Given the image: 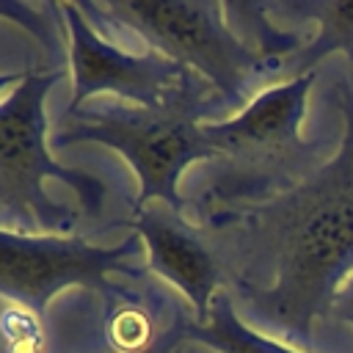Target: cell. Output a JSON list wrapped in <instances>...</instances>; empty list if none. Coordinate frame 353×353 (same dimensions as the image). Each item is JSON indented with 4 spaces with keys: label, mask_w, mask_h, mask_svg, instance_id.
Returning <instances> with one entry per match:
<instances>
[{
    "label": "cell",
    "mask_w": 353,
    "mask_h": 353,
    "mask_svg": "<svg viewBox=\"0 0 353 353\" xmlns=\"http://www.w3.org/2000/svg\"><path fill=\"white\" fill-rule=\"evenodd\" d=\"M135 254V237L105 248L74 234H22L0 229V295L44 317L50 301L63 287L83 284L108 295V273L127 270Z\"/></svg>",
    "instance_id": "6"
},
{
    "label": "cell",
    "mask_w": 353,
    "mask_h": 353,
    "mask_svg": "<svg viewBox=\"0 0 353 353\" xmlns=\"http://www.w3.org/2000/svg\"><path fill=\"white\" fill-rule=\"evenodd\" d=\"M0 17L25 28L36 41H50V30H47V22L41 17V8L33 6V3H19V0H0Z\"/></svg>",
    "instance_id": "11"
},
{
    "label": "cell",
    "mask_w": 353,
    "mask_h": 353,
    "mask_svg": "<svg viewBox=\"0 0 353 353\" xmlns=\"http://www.w3.org/2000/svg\"><path fill=\"white\" fill-rule=\"evenodd\" d=\"M127 223L149 251V270L176 287L190 303L193 323L204 325L210 320L215 292L226 284L223 268L204 237V229L188 223L163 201H152L143 210L130 212Z\"/></svg>",
    "instance_id": "8"
},
{
    "label": "cell",
    "mask_w": 353,
    "mask_h": 353,
    "mask_svg": "<svg viewBox=\"0 0 353 353\" xmlns=\"http://www.w3.org/2000/svg\"><path fill=\"white\" fill-rule=\"evenodd\" d=\"M345 132L295 188L201 229L245 312L279 342L312 353L314 323L353 273V74L336 83Z\"/></svg>",
    "instance_id": "1"
},
{
    "label": "cell",
    "mask_w": 353,
    "mask_h": 353,
    "mask_svg": "<svg viewBox=\"0 0 353 353\" xmlns=\"http://www.w3.org/2000/svg\"><path fill=\"white\" fill-rule=\"evenodd\" d=\"M25 74H28V72H25ZM25 74H22V72H6V74H0V94H3L6 88L19 85V83L25 80Z\"/></svg>",
    "instance_id": "14"
},
{
    "label": "cell",
    "mask_w": 353,
    "mask_h": 353,
    "mask_svg": "<svg viewBox=\"0 0 353 353\" xmlns=\"http://www.w3.org/2000/svg\"><path fill=\"white\" fill-rule=\"evenodd\" d=\"M182 336L185 342H199L207 345L218 353H303L295 350L284 342H279L276 336L259 334L256 328H251L234 309L232 303V292L218 290L210 306V320L204 325L193 323V317L182 314Z\"/></svg>",
    "instance_id": "10"
},
{
    "label": "cell",
    "mask_w": 353,
    "mask_h": 353,
    "mask_svg": "<svg viewBox=\"0 0 353 353\" xmlns=\"http://www.w3.org/2000/svg\"><path fill=\"white\" fill-rule=\"evenodd\" d=\"M331 317L336 323L353 325V273L345 279V284L336 290L334 301H331Z\"/></svg>",
    "instance_id": "13"
},
{
    "label": "cell",
    "mask_w": 353,
    "mask_h": 353,
    "mask_svg": "<svg viewBox=\"0 0 353 353\" xmlns=\"http://www.w3.org/2000/svg\"><path fill=\"white\" fill-rule=\"evenodd\" d=\"M314 77L317 72L273 83L232 119L204 124L212 160L196 199L201 226L295 188L325 163V143L301 135Z\"/></svg>",
    "instance_id": "2"
},
{
    "label": "cell",
    "mask_w": 353,
    "mask_h": 353,
    "mask_svg": "<svg viewBox=\"0 0 353 353\" xmlns=\"http://www.w3.org/2000/svg\"><path fill=\"white\" fill-rule=\"evenodd\" d=\"M52 11L63 17L69 30V108L85 105L94 94H113L121 102L154 108L185 74L179 63L154 50L132 55L105 41L85 19L80 3H52Z\"/></svg>",
    "instance_id": "7"
},
{
    "label": "cell",
    "mask_w": 353,
    "mask_h": 353,
    "mask_svg": "<svg viewBox=\"0 0 353 353\" xmlns=\"http://www.w3.org/2000/svg\"><path fill=\"white\" fill-rule=\"evenodd\" d=\"M270 11L287 14L298 22H314V36H309L290 58L281 61L279 83L314 74L317 63L331 52H345L353 63V0H287L268 3Z\"/></svg>",
    "instance_id": "9"
},
{
    "label": "cell",
    "mask_w": 353,
    "mask_h": 353,
    "mask_svg": "<svg viewBox=\"0 0 353 353\" xmlns=\"http://www.w3.org/2000/svg\"><path fill=\"white\" fill-rule=\"evenodd\" d=\"M212 108H221L212 85L185 69L179 83L154 108H141L121 99L66 108L50 143L72 146L94 141L121 152L141 182L132 212L152 201H163L182 215L185 199L176 190L179 176L190 163L212 160L204 124H199L212 113Z\"/></svg>",
    "instance_id": "3"
},
{
    "label": "cell",
    "mask_w": 353,
    "mask_h": 353,
    "mask_svg": "<svg viewBox=\"0 0 353 353\" xmlns=\"http://www.w3.org/2000/svg\"><path fill=\"white\" fill-rule=\"evenodd\" d=\"M141 36L149 50L171 58L212 85L221 108L243 110L268 77L279 83V61L243 41L215 0H105L80 3Z\"/></svg>",
    "instance_id": "4"
},
{
    "label": "cell",
    "mask_w": 353,
    "mask_h": 353,
    "mask_svg": "<svg viewBox=\"0 0 353 353\" xmlns=\"http://www.w3.org/2000/svg\"><path fill=\"white\" fill-rule=\"evenodd\" d=\"M182 314H185V312H179V309H176L174 323H171V325H168L163 334H157V336H154V342H152L149 347H143V350H138V353H185Z\"/></svg>",
    "instance_id": "12"
},
{
    "label": "cell",
    "mask_w": 353,
    "mask_h": 353,
    "mask_svg": "<svg viewBox=\"0 0 353 353\" xmlns=\"http://www.w3.org/2000/svg\"><path fill=\"white\" fill-rule=\"evenodd\" d=\"M55 72H28L0 99V221L22 234H55L74 223V212L47 196L44 179L69 185L88 218L105 204V182L83 168H66L47 152L44 99L61 80Z\"/></svg>",
    "instance_id": "5"
}]
</instances>
